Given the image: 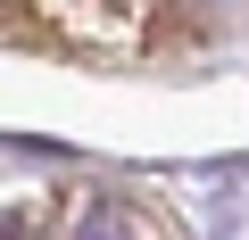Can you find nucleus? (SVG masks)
I'll return each mask as SVG.
<instances>
[{
    "mask_svg": "<svg viewBox=\"0 0 249 240\" xmlns=\"http://www.w3.org/2000/svg\"><path fill=\"white\" fill-rule=\"evenodd\" d=\"M75 240H124V215H116V207H83Z\"/></svg>",
    "mask_w": 249,
    "mask_h": 240,
    "instance_id": "f257e3e1",
    "label": "nucleus"
},
{
    "mask_svg": "<svg viewBox=\"0 0 249 240\" xmlns=\"http://www.w3.org/2000/svg\"><path fill=\"white\" fill-rule=\"evenodd\" d=\"M100 9H124V0H100Z\"/></svg>",
    "mask_w": 249,
    "mask_h": 240,
    "instance_id": "f03ea898",
    "label": "nucleus"
}]
</instances>
